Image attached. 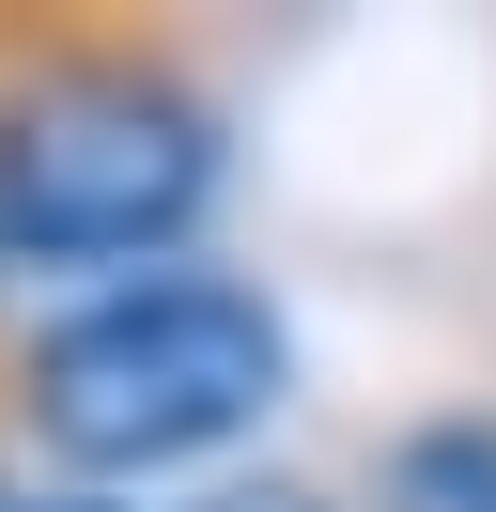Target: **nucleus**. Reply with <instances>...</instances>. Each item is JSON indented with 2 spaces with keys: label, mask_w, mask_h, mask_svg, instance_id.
I'll use <instances>...</instances> for the list:
<instances>
[{
  "label": "nucleus",
  "mask_w": 496,
  "mask_h": 512,
  "mask_svg": "<svg viewBox=\"0 0 496 512\" xmlns=\"http://www.w3.org/2000/svg\"><path fill=\"white\" fill-rule=\"evenodd\" d=\"M279 311L248 280H124L31 342V435L78 481H140L186 450H233L279 404Z\"/></svg>",
  "instance_id": "obj_1"
},
{
  "label": "nucleus",
  "mask_w": 496,
  "mask_h": 512,
  "mask_svg": "<svg viewBox=\"0 0 496 512\" xmlns=\"http://www.w3.org/2000/svg\"><path fill=\"white\" fill-rule=\"evenodd\" d=\"M217 125L140 63H62L0 109V249L16 264H140L202 218Z\"/></svg>",
  "instance_id": "obj_2"
},
{
  "label": "nucleus",
  "mask_w": 496,
  "mask_h": 512,
  "mask_svg": "<svg viewBox=\"0 0 496 512\" xmlns=\"http://www.w3.org/2000/svg\"><path fill=\"white\" fill-rule=\"evenodd\" d=\"M372 512H496V419H419L388 450V497Z\"/></svg>",
  "instance_id": "obj_3"
},
{
  "label": "nucleus",
  "mask_w": 496,
  "mask_h": 512,
  "mask_svg": "<svg viewBox=\"0 0 496 512\" xmlns=\"http://www.w3.org/2000/svg\"><path fill=\"white\" fill-rule=\"evenodd\" d=\"M202 512H310V497H279V481H248V497H202Z\"/></svg>",
  "instance_id": "obj_4"
},
{
  "label": "nucleus",
  "mask_w": 496,
  "mask_h": 512,
  "mask_svg": "<svg viewBox=\"0 0 496 512\" xmlns=\"http://www.w3.org/2000/svg\"><path fill=\"white\" fill-rule=\"evenodd\" d=\"M31 512H93V497H31Z\"/></svg>",
  "instance_id": "obj_5"
},
{
  "label": "nucleus",
  "mask_w": 496,
  "mask_h": 512,
  "mask_svg": "<svg viewBox=\"0 0 496 512\" xmlns=\"http://www.w3.org/2000/svg\"><path fill=\"white\" fill-rule=\"evenodd\" d=\"M0 512H16V497H0Z\"/></svg>",
  "instance_id": "obj_6"
}]
</instances>
